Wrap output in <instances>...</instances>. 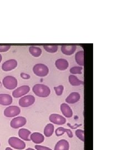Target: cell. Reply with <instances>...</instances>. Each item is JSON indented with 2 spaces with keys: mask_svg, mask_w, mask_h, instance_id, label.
Instances as JSON below:
<instances>
[{
  "mask_svg": "<svg viewBox=\"0 0 133 150\" xmlns=\"http://www.w3.org/2000/svg\"><path fill=\"white\" fill-rule=\"evenodd\" d=\"M35 97L32 95H27L22 97L19 100V105L22 107H28L35 102Z\"/></svg>",
  "mask_w": 133,
  "mask_h": 150,
  "instance_id": "6",
  "label": "cell"
},
{
  "mask_svg": "<svg viewBox=\"0 0 133 150\" xmlns=\"http://www.w3.org/2000/svg\"><path fill=\"white\" fill-rule=\"evenodd\" d=\"M75 135L79 139L82 141L84 142L85 140V137H84V131L83 129H77L75 131Z\"/></svg>",
  "mask_w": 133,
  "mask_h": 150,
  "instance_id": "25",
  "label": "cell"
},
{
  "mask_svg": "<svg viewBox=\"0 0 133 150\" xmlns=\"http://www.w3.org/2000/svg\"><path fill=\"white\" fill-rule=\"evenodd\" d=\"M69 82L72 86H78L84 84L83 81L80 80L75 75H71L69 76Z\"/></svg>",
  "mask_w": 133,
  "mask_h": 150,
  "instance_id": "20",
  "label": "cell"
},
{
  "mask_svg": "<svg viewBox=\"0 0 133 150\" xmlns=\"http://www.w3.org/2000/svg\"><path fill=\"white\" fill-rule=\"evenodd\" d=\"M33 73L39 77H45L49 73L48 67L43 64H35L33 67Z\"/></svg>",
  "mask_w": 133,
  "mask_h": 150,
  "instance_id": "2",
  "label": "cell"
},
{
  "mask_svg": "<svg viewBox=\"0 0 133 150\" xmlns=\"http://www.w3.org/2000/svg\"><path fill=\"white\" fill-rule=\"evenodd\" d=\"M21 77L22 78H23V79H24L25 80L29 79L30 78V75L26 74H25V73H21Z\"/></svg>",
  "mask_w": 133,
  "mask_h": 150,
  "instance_id": "30",
  "label": "cell"
},
{
  "mask_svg": "<svg viewBox=\"0 0 133 150\" xmlns=\"http://www.w3.org/2000/svg\"><path fill=\"white\" fill-rule=\"evenodd\" d=\"M0 146H1V143H0Z\"/></svg>",
  "mask_w": 133,
  "mask_h": 150,
  "instance_id": "34",
  "label": "cell"
},
{
  "mask_svg": "<svg viewBox=\"0 0 133 150\" xmlns=\"http://www.w3.org/2000/svg\"><path fill=\"white\" fill-rule=\"evenodd\" d=\"M80 99V95L78 92H73L65 98V102L68 104H75Z\"/></svg>",
  "mask_w": 133,
  "mask_h": 150,
  "instance_id": "11",
  "label": "cell"
},
{
  "mask_svg": "<svg viewBox=\"0 0 133 150\" xmlns=\"http://www.w3.org/2000/svg\"><path fill=\"white\" fill-rule=\"evenodd\" d=\"M44 49L49 53L54 54L58 51V47L57 46H43Z\"/></svg>",
  "mask_w": 133,
  "mask_h": 150,
  "instance_id": "24",
  "label": "cell"
},
{
  "mask_svg": "<svg viewBox=\"0 0 133 150\" xmlns=\"http://www.w3.org/2000/svg\"><path fill=\"white\" fill-rule=\"evenodd\" d=\"M54 89L56 92V94L57 96H61L64 91V86L63 85H59L57 87H54Z\"/></svg>",
  "mask_w": 133,
  "mask_h": 150,
  "instance_id": "27",
  "label": "cell"
},
{
  "mask_svg": "<svg viewBox=\"0 0 133 150\" xmlns=\"http://www.w3.org/2000/svg\"><path fill=\"white\" fill-rule=\"evenodd\" d=\"M17 61L16 59H9L2 64V69L4 71H9L15 69L17 66Z\"/></svg>",
  "mask_w": 133,
  "mask_h": 150,
  "instance_id": "10",
  "label": "cell"
},
{
  "mask_svg": "<svg viewBox=\"0 0 133 150\" xmlns=\"http://www.w3.org/2000/svg\"><path fill=\"white\" fill-rule=\"evenodd\" d=\"M35 149L37 150H52V149H51V148L48 147L39 145H36Z\"/></svg>",
  "mask_w": 133,
  "mask_h": 150,
  "instance_id": "28",
  "label": "cell"
},
{
  "mask_svg": "<svg viewBox=\"0 0 133 150\" xmlns=\"http://www.w3.org/2000/svg\"><path fill=\"white\" fill-rule=\"evenodd\" d=\"M2 83L4 87L8 90H13L17 86V80L12 76H7L3 79Z\"/></svg>",
  "mask_w": 133,
  "mask_h": 150,
  "instance_id": "4",
  "label": "cell"
},
{
  "mask_svg": "<svg viewBox=\"0 0 133 150\" xmlns=\"http://www.w3.org/2000/svg\"><path fill=\"white\" fill-rule=\"evenodd\" d=\"M69 144L67 140L62 139L58 141L55 145L54 150H69Z\"/></svg>",
  "mask_w": 133,
  "mask_h": 150,
  "instance_id": "13",
  "label": "cell"
},
{
  "mask_svg": "<svg viewBox=\"0 0 133 150\" xmlns=\"http://www.w3.org/2000/svg\"><path fill=\"white\" fill-rule=\"evenodd\" d=\"M21 112L20 107L16 106H10L7 107L4 111V115L6 117H14L18 115Z\"/></svg>",
  "mask_w": 133,
  "mask_h": 150,
  "instance_id": "5",
  "label": "cell"
},
{
  "mask_svg": "<svg viewBox=\"0 0 133 150\" xmlns=\"http://www.w3.org/2000/svg\"><path fill=\"white\" fill-rule=\"evenodd\" d=\"M2 55H1V54H0V63H1V61H2Z\"/></svg>",
  "mask_w": 133,
  "mask_h": 150,
  "instance_id": "32",
  "label": "cell"
},
{
  "mask_svg": "<svg viewBox=\"0 0 133 150\" xmlns=\"http://www.w3.org/2000/svg\"><path fill=\"white\" fill-rule=\"evenodd\" d=\"M30 91V86L23 85L17 88L12 92V96L15 98H19L27 94Z\"/></svg>",
  "mask_w": 133,
  "mask_h": 150,
  "instance_id": "9",
  "label": "cell"
},
{
  "mask_svg": "<svg viewBox=\"0 0 133 150\" xmlns=\"http://www.w3.org/2000/svg\"><path fill=\"white\" fill-rule=\"evenodd\" d=\"M26 123V118L23 116H18L11 120L10 125L12 128L17 129L24 126Z\"/></svg>",
  "mask_w": 133,
  "mask_h": 150,
  "instance_id": "7",
  "label": "cell"
},
{
  "mask_svg": "<svg viewBox=\"0 0 133 150\" xmlns=\"http://www.w3.org/2000/svg\"><path fill=\"white\" fill-rule=\"evenodd\" d=\"M54 131V126L52 123H48L44 129V134L47 137H50L53 135Z\"/></svg>",
  "mask_w": 133,
  "mask_h": 150,
  "instance_id": "21",
  "label": "cell"
},
{
  "mask_svg": "<svg viewBox=\"0 0 133 150\" xmlns=\"http://www.w3.org/2000/svg\"><path fill=\"white\" fill-rule=\"evenodd\" d=\"M5 150H13L11 148H10V147H7L6 149Z\"/></svg>",
  "mask_w": 133,
  "mask_h": 150,
  "instance_id": "31",
  "label": "cell"
},
{
  "mask_svg": "<svg viewBox=\"0 0 133 150\" xmlns=\"http://www.w3.org/2000/svg\"><path fill=\"white\" fill-rule=\"evenodd\" d=\"M31 134V132L26 129H21L18 131V136L22 139L26 141H30V136Z\"/></svg>",
  "mask_w": 133,
  "mask_h": 150,
  "instance_id": "18",
  "label": "cell"
},
{
  "mask_svg": "<svg viewBox=\"0 0 133 150\" xmlns=\"http://www.w3.org/2000/svg\"><path fill=\"white\" fill-rule=\"evenodd\" d=\"M29 51L30 53L31 54L33 57H38L39 56H40L42 52V50L41 48L33 46L30 47Z\"/></svg>",
  "mask_w": 133,
  "mask_h": 150,
  "instance_id": "23",
  "label": "cell"
},
{
  "mask_svg": "<svg viewBox=\"0 0 133 150\" xmlns=\"http://www.w3.org/2000/svg\"><path fill=\"white\" fill-rule=\"evenodd\" d=\"M55 65L56 68L59 70L64 71L69 67V63L67 59H59L56 61Z\"/></svg>",
  "mask_w": 133,
  "mask_h": 150,
  "instance_id": "15",
  "label": "cell"
},
{
  "mask_svg": "<svg viewBox=\"0 0 133 150\" xmlns=\"http://www.w3.org/2000/svg\"><path fill=\"white\" fill-rule=\"evenodd\" d=\"M61 111L62 114L67 118H70L73 116V111L69 105L65 103H63L61 105Z\"/></svg>",
  "mask_w": 133,
  "mask_h": 150,
  "instance_id": "12",
  "label": "cell"
},
{
  "mask_svg": "<svg viewBox=\"0 0 133 150\" xmlns=\"http://www.w3.org/2000/svg\"><path fill=\"white\" fill-rule=\"evenodd\" d=\"M82 70H83V67H80V66H75L72 67L69 71L72 74H82Z\"/></svg>",
  "mask_w": 133,
  "mask_h": 150,
  "instance_id": "26",
  "label": "cell"
},
{
  "mask_svg": "<svg viewBox=\"0 0 133 150\" xmlns=\"http://www.w3.org/2000/svg\"><path fill=\"white\" fill-rule=\"evenodd\" d=\"M77 50V46H62L61 51L63 54L70 56L74 54Z\"/></svg>",
  "mask_w": 133,
  "mask_h": 150,
  "instance_id": "19",
  "label": "cell"
},
{
  "mask_svg": "<svg viewBox=\"0 0 133 150\" xmlns=\"http://www.w3.org/2000/svg\"><path fill=\"white\" fill-rule=\"evenodd\" d=\"M33 93L39 97H47L51 94V89L48 86L43 84H36L33 87Z\"/></svg>",
  "mask_w": 133,
  "mask_h": 150,
  "instance_id": "1",
  "label": "cell"
},
{
  "mask_svg": "<svg viewBox=\"0 0 133 150\" xmlns=\"http://www.w3.org/2000/svg\"><path fill=\"white\" fill-rule=\"evenodd\" d=\"M26 150H34V149H32V148H30H30H28V149H27Z\"/></svg>",
  "mask_w": 133,
  "mask_h": 150,
  "instance_id": "33",
  "label": "cell"
},
{
  "mask_svg": "<svg viewBox=\"0 0 133 150\" xmlns=\"http://www.w3.org/2000/svg\"><path fill=\"white\" fill-rule=\"evenodd\" d=\"M49 120L51 122L59 126L63 125L66 123V119L65 117L56 113L51 114L49 117Z\"/></svg>",
  "mask_w": 133,
  "mask_h": 150,
  "instance_id": "8",
  "label": "cell"
},
{
  "mask_svg": "<svg viewBox=\"0 0 133 150\" xmlns=\"http://www.w3.org/2000/svg\"><path fill=\"white\" fill-rule=\"evenodd\" d=\"M11 48V46L5 45V46H0V52H6Z\"/></svg>",
  "mask_w": 133,
  "mask_h": 150,
  "instance_id": "29",
  "label": "cell"
},
{
  "mask_svg": "<svg viewBox=\"0 0 133 150\" xmlns=\"http://www.w3.org/2000/svg\"><path fill=\"white\" fill-rule=\"evenodd\" d=\"M12 103V97L8 94H0V105L9 106Z\"/></svg>",
  "mask_w": 133,
  "mask_h": 150,
  "instance_id": "17",
  "label": "cell"
},
{
  "mask_svg": "<svg viewBox=\"0 0 133 150\" xmlns=\"http://www.w3.org/2000/svg\"><path fill=\"white\" fill-rule=\"evenodd\" d=\"M31 141L36 144H41L44 141V136L43 134L39 132H33L30 136Z\"/></svg>",
  "mask_w": 133,
  "mask_h": 150,
  "instance_id": "14",
  "label": "cell"
},
{
  "mask_svg": "<svg viewBox=\"0 0 133 150\" xmlns=\"http://www.w3.org/2000/svg\"><path fill=\"white\" fill-rule=\"evenodd\" d=\"M65 133H67V134L68 136L69 137V138L72 139V138L73 137V132H72V131L70 129H65L64 127H58V128L56 129V131H55L56 135L57 137L61 136L63 135Z\"/></svg>",
  "mask_w": 133,
  "mask_h": 150,
  "instance_id": "16",
  "label": "cell"
},
{
  "mask_svg": "<svg viewBox=\"0 0 133 150\" xmlns=\"http://www.w3.org/2000/svg\"><path fill=\"white\" fill-rule=\"evenodd\" d=\"M8 144L11 147L16 150H23L26 148L25 142L16 137H11L8 139Z\"/></svg>",
  "mask_w": 133,
  "mask_h": 150,
  "instance_id": "3",
  "label": "cell"
},
{
  "mask_svg": "<svg viewBox=\"0 0 133 150\" xmlns=\"http://www.w3.org/2000/svg\"><path fill=\"white\" fill-rule=\"evenodd\" d=\"M75 59L77 64L81 66H83L84 64V51H80L77 52L75 55Z\"/></svg>",
  "mask_w": 133,
  "mask_h": 150,
  "instance_id": "22",
  "label": "cell"
}]
</instances>
